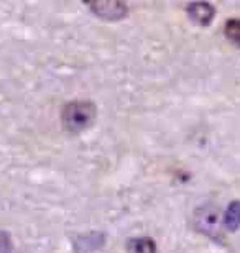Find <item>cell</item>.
Segmentation results:
<instances>
[{"instance_id":"obj_5","label":"cell","mask_w":240,"mask_h":253,"mask_svg":"<svg viewBox=\"0 0 240 253\" xmlns=\"http://www.w3.org/2000/svg\"><path fill=\"white\" fill-rule=\"evenodd\" d=\"M129 253H156V244L150 237H135L127 242Z\"/></svg>"},{"instance_id":"obj_7","label":"cell","mask_w":240,"mask_h":253,"mask_svg":"<svg viewBox=\"0 0 240 253\" xmlns=\"http://www.w3.org/2000/svg\"><path fill=\"white\" fill-rule=\"evenodd\" d=\"M224 35L232 44L240 48V18H231L226 22L224 27Z\"/></svg>"},{"instance_id":"obj_1","label":"cell","mask_w":240,"mask_h":253,"mask_svg":"<svg viewBox=\"0 0 240 253\" xmlns=\"http://www.w3.org/2000/svg\"><path fill=\"white\" fill-rule=\"evenodd\" d=\"M97 117V109L89 100H73L66 104L61 114V120L66 131L69 133H81L88 130L94 124Z\"/></svg>"},{"instance_id":"obj_4","label":"cell","mask_w":240,"mask_h":253,"mask_svg":"<svg viewBox=\"0 0 240 253\" xmlns=\"http://www.w3.org/2000/svg\"><path fill=\"white\" fill-rule=\"evenodd\" d=\"M186 12L190 18L199 27L206 28L212 23L214 17H216V7L209 2H194L186 7Z\"/></svg>"},{"instance_id":"obj_6","label":"cell","mask_w":240,"mask_h":253,"mask_svg":"<svg viewBox=\"0 0 240 253\" xmlns=\"http://www.w3.org/2000/svg\"><path fill=\"white\" fill-rule=\"evenodd\" d=\"M224 229L236 232L240 229V201H232L224 215Z\"/></svg>"},{"instance_id":"obj_2","label":"cell","mask_w":240,"mask_h":253,"mask_svg":"<svg viewBox=\"0 0 240 253\" xmlns=\"http://www.w3.org/2000/svg\"><path fill=\"white\" fill-rule=\"evenodd\" d=\"M217 222H219V212L217 206L214 204H204L201 207H197L192 217V225L194 229L201 234L216 239L219 237L217 234Z\"/></svg>"},{"instance_id":"obj_8","label":"cell","mask_w":240,"mask_h":253,"mask_svg":"<svg viewBox=\"0 0 240 253\" xmlns=\"http://www.w3.org/2000/svg\"><path fill=\"white\" fill-rule=\"evenodd\" d=\"M12 252V242H10L8 235L0 232V253H10Z\"/></svg>"},{"instance_id":"obj_3","label":"cell","mask_w":240,"mask_h":253,"mask_svg":"<svg viewBox=\"0 0 240 253\" xmlns=\"http://www.w3.org/2000/svg\"><path fill=\"white\" fill-rule=\"evenodd\" d=\"M89 8L93 10V13L97 15V17H100L104 20H110V22L124 18L127 12H129V7H127L124 2H117V0L89 3Z\"/></svg>"}]
</instances>
